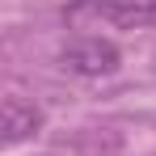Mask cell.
<instances>
[{
	"instance_id": "obj_1",
	"label": "cell",
	"mask_w": 156,
	"mask_h": 156,
	"mask_svg": "<svg viewBox=\"0 0 156 156\" xmlns=\"http://www.w3.org/2000/svg\"><path fill=\"white\" fill-rule=\"evenodd\" d=\"M63 21L105 30H156V0H72L63 9Z\"/></svg>"
},
{
	"instance_id": "obj_2",
	"label": "cell",
	"mask_w": 156,
	"mask_h": 156,
	"mask_svg": "<svg viewBox=\"0 0 156 156\" xmlns=\"http://www.w3.org/2000/svg\"><path fill=\"white\" fill-rule=\"evenodd\" d=\"M122 63V51L101 38V34H84V38H72L63 51H59V68L68 76H80V80H97V76H114Z\"/></svg>"
},
{
	"instance_id": "obj_3",
	"label": "cell",
	"mask_w": 156,
	"mask_h": 156,
	"mask_svg": "<svg viewBox=\"0 0 156 156\" xmlns=\"http://www.w3.org/2000/svg\"><path fill=\"white\" fill-rule=\"evenodd\" d=\"M47 127V114H42V105L21 97V93H9L4 97V110H0V139H4V148H17V144H26L34 139L38 131Z\"/></svg>"
}]
</instances>
